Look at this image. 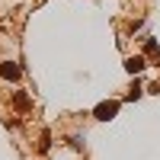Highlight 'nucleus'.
I'll use <instances>...</instances> for the list:
<instances>
[{"label": "nucleus", "mask_w": 160, "mask_h": 160, "mask_svg": "<svg viewBox=\"0 0 160 160\" xmlns=\"http://www.w3.org/2000/svg\"><path fill=\"white\" fill-rule=\"evenodd\" d=\"M118 112V102H99L96 106V118H102V122H106V118H112Z\"/></svg>", "instance_id": "f257e3e1"}, {"label": "nucleus", "mask_w": 160, "mask_h": 160, "mask_svg": "<svg viewBox=\"0 0 160 160\" xmlns=\"http://www.w3.org/2000/svg\"><path fill=\"white\" fill-rule=\"evenodd\" d=\"M125 71H128V74L144 71V58H128V61H125Z\"/></svg>", "instance_id": "f03ea898"}, {"label": "nucleus", "mask_w": 160, "mask_h": 160, "mask_svg": "<svg viewBox=\"0 0 160 160\" xmlns=\"http://www.w3.org/2000/svg\"><path fill=\"white\" fill-rule=\"evenodd\" d=\"M0 74H3L7 80H19V68H16V64H3V68H0Z\"/></svg>", "instance_id": "7ed1b4c3"}]
</instances>
